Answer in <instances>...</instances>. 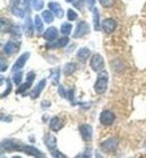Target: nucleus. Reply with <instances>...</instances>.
<instances>
[{"label":"nucleus","instance_id":"1","mask_svg":"<svg viewBox=\"0 0 146 158\" xmlns=\"http://www.w3.org/2000/svg\"><path fill=\"white\" fill-rule=\"evenodd\" d=\"M108 81H109V76L108 73L102 71V72H99L97 76V80H96V83H94V91L97 94H104L105 92L107 91V88H108Z\"/></svg>","mask_w":146,"mask_h":158},{"label":"nucleus","instance_id":"2","mask_svg":"<svg viewBox=\"0 0 146 158\" xmlns=\"http://www.w3.org/2000/svg\"><path fill=\"white\" fill-rule=\"evenodd\" d=\"M21 147H23V143L14 139H6L1 143V148L2 150H6L7 152H20Z\"/></svg>","mask_w":146,"mask_h":158},{"label":"nucleus","instance_id":"3","mask_svg":"<svg viewBox=\"0 0 146 158\" xmlns=\"http://www.w3.org/2000/svg\"><path fill=\"white\" fill-rule=\"evenodd\" d=\"M118 145H119V140L115 137H111V138H108L107 140H105L104 143H101L100 147L104 152H113L118 148Z\"/></svg>","mask_w":146,"mask_h":158},{"label":"nucleus","instance_id":"4","mask_svg":"<svg viewBox=\"0 0 146 158\" xmlns=\"http://www.w3.org/2000/svg\"><path fill=\"white\" fill-rule=\"evenodd\" d=\"M90 67L94 72H100L105 67V60L100 54H94L90 60Z\"/></svg>","mask_w":146,"mask_h":158},{"label":"nucleus","instance_id":"5","mask_svg":"<svg viewBox=\"0 0 146 158\" xmlns=\"http://www.w3.org/2000/svg\"><path fill=\"white\" fill-rule=\"evenodd\" d=\"M89 33H90V26H89L88 23L80 21L79 24L76 25V29L73 34V38H81Z\"/></svg>","mask_w":146,"mask_h":158},{"label":"nucleus","instance_id":"6","mask_svg":"<svg viewBox=\"0 0 146 158\" xmlns=\"http://www.w3.org/2000/svg\"><path fill=\"white\" fill-rule=\"evenodd\" d=\"M100 122L101 125L104 126H111L114 123L116 119L115 113L113 111H110V110H105L102 112L100 113Z\"/></svg>","mask_w":146,"mask_h":158},{"label":"nucleus","instance_id":"7","mask_svg":"<svg viewBox=\"0 0 146 158\" xmlns=\"http://www.w3.org/2000/svg\"><path fill=\"white\" fill-rule=\"evenodd\" d=\"M35 77H36V74L34 73V72H29V73L27 74V76H26V82H25L24 84L18 85L17 93H18V94H21V93H24V92L27 91L28 89L32 86V84H33Z\"/></svg>","mask_w":146,"mask_h":158},{"label":"nucleus","instance_id":"8","mask_svg":"<svg viewBox=\"0 0 146 158\" xmlns=\"http://www.w3.org/2000/svg\"><path fill=\"white\" fill-rule=\"evenodd\" d=\"M20 152H25L26 155H28V156H33V157H38V158H41V157H45V155H44V152H41V150H38V149H37L36 147L29 146V145H23Z\"/></svg>","mask_w":146,"mask_h":158},{"label":"nucleus","instance_id":"9","mask_svg":"<svg viewBox=\"0 0 146 158\" xmlns=\"http://www.w3.org/2000/svg\"><path fill=\"white\" fill-rule=\"evenodd\" d=\"M79 131L81 136H82L83 140L84 141H91L92 140V135H93V129L90 125H81L79 128Z\"/></svg>","mask_w":146,"mask_h":158},{"label":"nucleus","instance_id":"10","mask_svg":"<svg viewBox=\"0 0 146 158\" xmlns=\"http://www.w3.org/2000/svg\"><path fill=\"white\" fill-rule=\"evenodd\" d=\"M116 27H117V23L113 18H107L101 23V29L106 34H111L113 31H115Z\"/></svg>","mask_w":146,"mask_h":158},{"label":"nucleus","instance_id":"11","mask_svg":"<svg viewBox=\"0 0 146 158\" xmlns=\"http://www.w3.org/2000/svg\"><path fill=\"white\" fill-rule=\"evenodd\" d=\"M29 53L28 52H26V53H24V54H21L20 56L18 57V60L15 62V64L12 65V72L15 73V72H17V71H19V70H21L23 67H24V65L26 64V62L28 61V58H29Z\"/></svg>","mask_w":146,"mask_h":158},{"label":"nucleus","instance_id":"12","mask_svg":"<svg viewBox=\"0 0 146 158\" xmlns=\"http://www.w3.org/2000/svg\"><path fill=\"white\" fill-rule=\"evenodd\" d=\"M64 127V121L63 119L60 118V117H53L49 121V128L52 131H60L62 128Z\"/></svg>","mask_w":146,"mask_h":158},{"label":"nucleus","instance_id":"13","mask_svg":"<svg viewBox=\"0 0 146 158\" xmlns=\"http://www.w3.org/2000/svg\"><path fill=\"white\" fill-rule=\"evenodd\" d=\"M18 51H19L18 44H16L15 42H11V40H10V42H7L6 45L3 46V52H5L6 55H8V56L16 54Z\"/></svg>","mask_w":146,"mask_h":158},{"label":"nucleus","instance_id":"14","mask_svg":"<svg viewBox=\"0 0 146 158\" xmlns=\"http://www.w3.org/2000/svg\"><path fill=\"white\" fill-rule=\"evenodd\" d=\"M44 143H45V146L52 152V150H55L56 149V146H58V140L55 138V136L51 134H46L45 138H44Z\"/></svg>","mask_w":146,"mask_h":158},{"label":"nucleus","instance_id":"15","mask_svg":"<svg viewBox=\"0 0 146 158\" xmlns=\"http://www.w3.org/2000/svg\"><path fill=\"white\" fill-rule=\"evenodd\" d=\"M49 8L58 18H62L64 16V11L58 2H49Z\"/></svg>","mask_w":146,"mask_h":158},{"label":"nucleus","instance_id":"16","mask_svg":"<svg viewBox=\"0 0 146 158\" xmlns=\"http://www.w3.org/2000/svg\"><path fill=\"white\" fill-rule=\"evenodd\" d=\"M45 85H46V80H45V79L41 80L40 82L37 83L36 86H35V89H34L33 91H32V94H31V98H32V99H37V98L40 97L41 92H42L43 90H44V88H45Z\"/></svg>","mask_w":146,"mask_h":158},{"label":"nucleus","instance_id":"17","mask_svg":"<svg viewBox=\"0 0 146 158\" xmlns=\"http://www.w3.org/2000/svg\"><path fill=\"white\" fill-rule=\"evenodd\" d=\"M58 31L56 27H49L45 31L43 37H44L46 40H49V42H53V40L58 37Z\"/></svg>","mask_w":146,"mask_h":158},{"label":"nucleus","instance_id":"18","mask_svg":"<svg viewBox=\"0 0 146 158\" xmlns=\"http://www.w3.org/2000/svg\"><path fill=\"white\" fill-rule=\"evenodd\" d=\"M69 37L67 36H64V37H62V38H60V40H58V43L56 44H49V45H47L49 46V48H63V47H65V46L69 44Z\"/></svg>","mask_w":146,"mask_h":158},{"label":"nucleus","instance_id":"19","mask_svg":"<svg viewBox=\"0 0 146 158\" xmlns=\"http://www.w3.org/2000/svg\"><path fill=\"white\" fill-rule=\"evenodd\" d=\"M24 31L26 34L27 37H32L34 35V29H33V23H32L31 17H27L26 21H25V26H24Z\"/></svg>","mask_w":146,"mask_h":158},{"label":"nucleus","instance_id":"20","mask_svg":"<svg viewBox=\"0 0 146 158\" xmlns=\"http://www.w3.org/2000/svg\"><path fill=\"white\" fill-rule=\"evenodd\" d=\"M12 23L9 20L8 18H1V20H0V27H1V31L2 33H8V31H11L12 28Z\"/></svg>","mask_w":146,"mask_h":158},{"label":"nucleus","instance_id":"21","mask_svg":"<svg viewBox=\"0 0 146 158\" xmlns=\"http://www.w3.org/2000/svg\"><path fill=\"white\" fill-rule=\"evenodd\" d=\"M76 69H78V65H76L75 63H73V62H71V63H67L65 64V66H64L63 69V73L64 75H72L74 72L76 71Z\"/></svg>","mask_w":146,"mask_h":158},{"label":"nucleus","instance_id":"22","mask_svg":"<svg viewBox=\"0 0 146 158\" xmlns=\"http://www.w3.org/2000/svg\"><path fill=\"white\" fill-rule=\"evenodd\" d=\"M49 77L52 79V82L54 85H58L60 82V69L58 67H55L53 70H51V74H49Z\"/></svg>","mask_w":146,"mask_h":158},{"label":"nucleus","instance_id":"23","mask_svg":"<svg viewBox=\"0 0 146 158\" xmlns=\"http://www.w3.org/2000/svg\"><path fill=\"white\" fill-rule=\"evenodd\" d=\"M89 55H90V49L87 48V47H81L78 51L76 56H78V58H79L80 61H85L89 57Z\"/></svg>","mask_w":146,"mask_h":158},{"label":"nucleus","instance_id":"24","mask_svg":"<svg viewBox=\"0 0 146 158\" xmlns=\"http://www.w3.org/2000/svg\"><path fill=\"white\" fill-rule=\"evenodd\" d=\"M100 15H99V10L97 8H94L93 9V26H94V29L96 31H100L101 29V25H100Z\"/></svg>","mask_w":146,"mask_h":158},{"label":"nucleus","instance_id":"25","mask_svg":"<svg viewBox=\"0 0 146 158\" xmlns=\"http://www.w3.org/2000/svg\"><path fill=\"white\" fill-rule=\"evenodd\" d=\"M54 16L55 15L51 10H44V11L42 12L43 20L45 21V23H47V24H49V23H52V21L54 20Z\"/></svg>","mask_w":146,"mask_h":158},{"label":"nucleus","instance_id":"26","mask_svg":"<svg viewBox=\"0 0 146 158\" xmlns=\"http://www.w3.org/2000/svg\"><path fill=\"white\" fill-rule=\"evenodd\" d=\"M34 23H35V28H36V31L38 34H42V31H44V24H43L42 18H41V16H35V18H34Z\"/></svg>","mask_w":146,"mask_h":158},{"label":"nucleus","instance_id":"27","mask_svg":"<svg viewBox=\"0 0 146 158\" xmlns=\"http://www.w3.org/2000/svg\"><path fill=\"white\" fill-rule=\"evenodd\" d=\"M10 33H11V36L14 38H17V40L21 38V35H23V31H21L20 26H18V25H14Z\"/></svg>","mask_w":146,"mask_h":158},{"label":"nucleus","instance_id":"28","mask_svg":"<svg viewBox=\"0 0 146 158\" xmlns=\"http://www.w3.org/2000/svg\"><path fill=\"white\" fill-rule=\"evenodd\" d=\"M11 11H12V14H14L16 17H18V18H24L25 17V9L24 8H21L20 6L12 7Z\"/></svg>","mask_w":146,"mask_h":158},{"label":"nucleus","instance_id":"29","mask_svg":"<svg viewBox=\"0 0 146 158\" xmlns=\"http://www.w3.org/2000/svg\"><path fill=\"white\" fill-rule=\"evenodd\" d=\"M32 7H33L34 10L40 11L44 7V1L43 0H32Z\"/></svg>","mask_w":146,"mask_h":158},{"label":"nucleus","instance_id":"30","mask_svg":"<svg viewBox=\"0 0 146 158\" xmlns=\"http://www.w3.org/2000/svg\"><path fill=\"white\" fill-rule=\"evenodd\" d=\"M71 31H72V25L70 23H64L61 26V33L64 35H70Z\"/></svg>","mask_w":146,"mask_h":158},{"label":"nucleus","instance_id":"31","mask_svg":"<svg viewBox=\"0 0 146 158\" xmlns=\"http://www.w3.org/2000/svg\"><path fill=\"white\" fill-rule=\"evenodd\" d=\"M21 80H23V73L21 72H15V74L12 75V82L16 85H20Z\"/></svg>","mask_w":146,"mask_h":158},{"label":"nucleus","instance_id":"32","mask_svg":"<svg viewBox=\"0 0 146 158\" xmlns=\"http://www.w3.org/2000/svg\"><path fill=\"white\" fill-rule=\"evenodd\" d=\"M67 20L69 21H74V20H76V18H78V14H76L73 9H69L67 10Z\"/></svg>","mask_w":146,"mask_h":158},{"label":"nucleus","instance_id":"33","mask_svg":"<svg viewBox=\"0 0 146 158\" xmlns=\"http://www.w3.org/2000/svg\"><path fill=\"white\" fill-rule=\"evenodd\" d=\"M99 2L104 8H110V7L114 6L115 0H99Z\"/></svg>","mask_w":146,"mask_h":158},{"label":"nucleus","instance_id":"34","mask_svg":"<svg viewBox=\"0 0 146 158\" xmlns=\"http://www.w3.org/2000/svg\"><path fill=\"white\" fill-rule=\"evenodd\" d=\"M11 90H12V84H11V82H10V80H7V89L3 91V93L1 94V98H5V97H7V95L9 94L10 92H11Z\"/></svg>","mask_w":146,"mask_h":158},{"label":"nucleus","instance_id":"35","mask_svg":"<svg viewBox=\"0 0 146 158\" xmlns=\"http://www.w3.org/2000/svg\"><path fill=\"white\" fill-rule=\"evenodd\" d=\"M52 156L53 157H63V158H65L67 157V156L65 155H63V154H62V152H58V150H56V149H55V150H52Z\"/></svg>","mask_w":146,"mask_h":158},{"label":"nucleus","instance_id":"36","mask_svg":"<svg viewBox=\"0 0 146 158\" xmlns=\"http://www.w3.org/2000/svg\"><path fill=\"white\" fill-rule=\"evenodd\" d=\"M58 94L61 95L62 98H67V94L65 93V90H64V88L62 86V85H60V86H58Z\"/></svg>","mask_w":146,"mask_h":158},{"label":"nucleus","instance_id":"37","mask_svg":"<svg viewBox=\"0 0 146 158\" xmlns=\"http://www.w3.org/2000/svg\"><path fill=\"white\" fill-rule=\"evenodd\" d=\"M7 62H5V60L3 58H1V69H0V71L1 72H5V71L7 70Z\"/></svg>","mask_w":146,"mask_h":158},{"label":"nucleus","instance_id":"38","mask_svg":"<svg viewBox=\"0 0 146 158\" xmlns=\"http://www.w3.org/2000/svg\"><path fill=\"white\" fill-rule=\"evenodd\" d=\"M73 97H74V91H73V89H71L67 91V98L70 101H73Z\"/></svg>","mask_w":146,"mask_h":158},{"label":"nucleus","instance_id":"39","mask_svg":"<svg viewBox=\"0 0 146 158\" xmlns=\"http://www.w3.org/2000/svg\"><path fill=\"white\" fill-rule=\"evenodd\" d=\"M74 3V6L76 7V8H81L83 5V0H80V1H75V2H73Z\"/></svg>","mask_w":146,"mask_h":158},{"label":"nucleus","instance_id":"40","mask_svg":"<svg viewBox=\"0 0 146 158\" xmlns=\"http://www.w3.org/2000/svg\"><path fill=\"white\" fill-rule=\"evenodd\" d=\"M20 1H21V0H11V8H12V7L19 6Z\"/></svg>","mask_w":146,"mask_h":158},{"label":"nucleus","instance_id":"41","mask_svg":"<svg viewBox=\"0 0 146 158\" xmlns=\"http://www.w3.org/2000/svg\"><path fill=\"white\" fill-rule=\"evenodd\" d=\"M51 106V102H49V101L45 100L44 102H42V108H47V106Z\"/></svg>","mask_w":146,"mask_h":158},{"label":"nucleus","instance_id":"42","mask_svg":"<svg viewBox=\"0 0 146 158\" xmlns=\"http://www.w3.org/2000/svg\"><path fill=\"white\" fill-rule=\"evenodd\" d=\"M94 2H96V0H88V6L89 8H92L94 5Z\"/></svg>","mask_w":146,"mask_h":158},{"label":"nucleus","instance_id":"43","mask_svg":"<svg viewBox=\"0 0 146 158\" xmlns=\"http://www.w3.org/2000/svg\"><path fill=\"white\" fill-rule=\"evenodd\" d=\"M67 2H72V1H74V0H65Z\"/></svg>","mask_w":146,"mask_h":158},{"label":"nucleus","instance_id":"44","mask_svg":"<svg viewBox=\"0 0 146 158\" xmlns=\"http://www.w3.org/2000/svg\"><path fill=\"white\" fill-rule=\"evenodd\" d=\"M144 146H145V148H146V143H144Z\"/></svg>","mask_w":146,"mask_h":158}]
</instances>
